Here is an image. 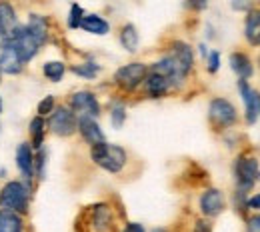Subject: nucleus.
<instances>
[{
  "instance_id": "nucleus-33",
  "label": "nucleus",
  "mask_w": 260,
  "mask_h": 232,
  "mask_svg": "<svg viewBox=\"0 0 260 232\" xmlns=\"http://www.w3.org/2000/svg\"><path fill=\"white\" fill-rule=\"evenodd\" d=\"M184 4L188 8H192V10H202V8H206L208 0H184Z\"/></svg>"
},
{
  "instance_id": "nucleus-7",
  "label": "nucleus",
  "mask_w": 260,
  "mask_h": 232,
  "mask_svg": "<svg viewBox=\"0 0 260 232\" xmlns=\"http://www.w3.org/2000/svg\"><path fill=\"white\" fill-rule=\"evenodd\" d=\"M208 118L214 126L228 128L236 122V108L226 98H214L208 106Z\"/></svg>"
},
{
  "instance_id": "nucleus-2",
  "label": "nucleus",
  "mask_w": 260,
  "mask_h": 232,
  "mask_svg": "<svg viewBox=\"0 0 260 232\" xmlns=\"http://www.w3.org/2000/svg\"><path fill=\"white\" fill-rule=\"evenodd\" d=\"M30 200V184L24 180H10L0 190V206L4 210H12L16 214H26Z\"/></svg>"
},
{
  "instance_id": "nucleus-9",
  "label": "nucleus",
  "mask_w": 260,
  "mask_h": 232,
  "mask_svg": "<svg viewBox=\"0 0 260 232\" xmlns=\"http://www.w3.org/2000/svg\"><path fill=\"white\" fill-rule=\"evenodd\" d=\"M24 68V62L18 54V50L14 48V44L10 40H4L0 46V70L4 74H20Z\"/></svg>"
},
{
  "instance_id": "nucleus-28",
  "label": "nucleus",
  "mask_w": 260,
  "mask_h": 232,
  "mask_svg": "<svg viewBox=\"0 0 260 232\" xmlns=\"http://www.w3.org/2000/svg\"><path fill=\"white\" fill-rule=\"evenodd\" d=\"M82 16H84L82 6L80 4H72L70 6V12H68V28H80Z\"/></svg>"
},
{
  "instance_id": "nucleus-12",
  "label": "nucleus",
  "mask_w": 260,
  "mask_h": 232,
  "mask_svg": "<svg viewBox=\"0 0 260 232\" xmlns=\"http://www.w3.org/2000/svg\"><path fill=\"white\" fill-rule=\"evenodd\" d=\"M168 56L178 64V68L188 76V72L192 70V64H194V56H192V48L186 44V42H172L170 46V52Z\"/></svg>"
},
{
  "instance_id": "nucleus-31",
  "label": "nucleus",
  "mask_w": 260,
  "mask_h": 232,
  "mask_svg": "<svg viewBox=\"0 0 260 232\" xmlns=\"http://www.w3.org/2000/svg\"><path fill=\"white\" fill-rule=\"evenodd\" d=\"M218 67H220V54L214 50V52L208 54V70H210V72H216Z\"/></svg>"
},
{
  "instance_id": "nucleus-29",
  "label": "nucleus",
  "mask_w": 260,
  "mask_h": 232,
  "mask_svg": "<svg viewBox=\"0 0 260 232\" xmlns=\"http://www.w3.org/2000/svg\"><path fill=\"white\" fill-rule=\"evenodd\" d=\"M54 108H56L54 96H52V94H48V96H44V98L38 102V116H48Z\"/></svg>"
},
{
  "instance_id": "nucleus-5",
  "label": "nucleus",
  "mask_w": 260,
  "mask_h": 232,
  "mask_svg": "<svg viewBox=\"0 0 260 232\" xmlns=\"http://www.w3.org/2000/svg\"><path fill=\"white\" fill-rule=\"evenodd\" d=\"M6 40H10L14 44V48L18 50V54H20V58H22L24 64L30 62L34 56L38 54V50H40L38 40L30 34V30L26 26H20V24H18V28L14 32L10 34V38H6Z\"/></svg>"
},
{
  "instance_id": "nucleus-20",
  "label": "nucleus",
  "mask_w": 260,
  "mask_h": 232,
  "mask_svg": "<svg viewBox=\"0 0 260 232\" xmlns=\"http://www.w3.org/2000/svg\"><path fill=\"white\" fill-rule=\"evenodd\" d=\"M26 28H28V30H30V34H32L34 38L38 40V44H40V46H42V44L48 40V20H46V16H40V14H30Z\"/></svg>"
},
{
  "instance_id": "nucleus-3",
  "label": "nucleus",
  "mask_w": 260,
  "mask_h": 232,
  "mask_svg": "<svg viewBox=\"0 0 260 232\" xmlns=\"http://www.w3.org/2000/svg\"><path fill=\"white\" fill-rule=\"evenodd\" d=\"M48 126L50 130L56 134V136H70L78 130V118H76V112L68 106H56L50 114H48Z\"/></svg>"
},
{
  "instance_id": "nucleus-27",
  "label": "nucleus",
  "mask_w": 260,
  "mask_h": 232,
  "mask_svg": "<svg viewBox=\"0 0 260 232\" xmlns=\"http://www.w3.org/2000/svg\"><path fill=\"white\" fill-rule=\"evenodd\" d=\"M124 120H126V108H124V104L116 102V104L110 108V122H112L114 128H122Z\"/></svg>"
},
{
  "instance_id": "nucleus-1",
  "label": "nucleus",
  "mask_w": 260,
  "mask_h": 232,
  "mask_svg": "<svg viewBox=\"0 0 260 232\" xmlns=\"http://www.w3.org/2000/svg\"><path fill=\"white\" fill-rule=\"evenodd\" d=\"M90 158L94 160V164H98L100 168H104L106 172H120L128 156H126V150L118 144H108L106 140L104 142H98L94 146H90Z\"/></svg>"
},
{
  "instance_id": "nucleus-19",
  "label": "nucleus",
  "mask_w": 260,
  "mask_h": 232,
  "mask_svg": "<svg viewBox=\"0 0 260 232\" xmlns=\"http://www.w3.org/2000/svg\"><path fill=\"white\" fill-rule=\"evenodd\" d=\"M230 68L238 74L240 80H248L252 76V72H254L250 58L246 54H242V52H232L230 54Z\"/></svg>"
},
{
  "instance_id": "nucleus-38",
  "label": "nucleus",
  "mask_w": 260,
  "mask_h": 232,
  "mask_svg": "<svg viewBox=\"0 0 260 232\" xmlns=\"http://www.w3.org/2000/svg\"><path fill=\"white\" fill-rule=\"evenodd\" d=\"M0 112H2V100H0Z\"/></svg>"
},
{
  "instance_id": "nucleus-36",
  "label": "nucleus",
  "mask_w": 260,
  "mask_h": 232,
  "mask_svg": "<svg viewBox=\"0 0 260 232\" xmlns=\"http://www.w3.org/2000/svg\"><path fill=\"white\" fill-rule=\"evenodd\" d=\"M246 208H260V194L252 196V198L246 202Z\"/></svg>"
},
{
  "instance_id": "nucleus-21",
  "label": "nucleus",
  "mask_w": 260,
  "mask_h": 232,
  "mask_svg": "<svg viewBox=\"0 0 260 232\" xmlns=\"http://www.w3.org/2000/svg\"><path fill=\"white\" fill-rule=\"evenodd\" d=\"M92 224H94L96 232H108L110 230L112 216H110L108 206H104V204L94 206V210H92Z\"/></svg>"
},
{
  "instance_id": "nucleus-8",
  "label": "nucleus",
  "mask_w": 260,
  "mask_h": 232,
  "mask_svg": "<svg viewBox=\"0 0 260 232\" xmlns=\"http://www.w3.org/2000/svg\"><path fill=\"white\" fill-rule=\"evenodd\" d=\"M238 90L244 102V112H246V122L254 124L260 118V94L246 82V80H238Z\"/></svg>"
},
{
  "instance_id": "nucleus-23",
  "label": "nucleus",
  "mask_w": 260,
  "mask_h": 232,
  "mask_svg": "<svg viewBox=\"0 0 260 232\" xmlns=\"http://www.w3.org/2000/svg\"><path fill=\"white\" fill-rule=\"evenodd\" d=\"M138 42H140V36L134 24H124L122 30H120V44L126 52H136L138 50Z\"/></svg>"
},
{
  "instance_id": "nucleus-18",
  "label": "nucleus",
  "mask_w": 260,
  "mask_h": 232,
  "mask_svg": "<svg viewBox=\"0 0 260 232\" xmlns=\"http://www.w3.org/2000/svg\"><path fill=\"white\" fill-rule=\"evenodd\" d=\"M244 36L252 46H260V10H248L244 22Z\"/></svg>"
},
{
  "instance_id": "nucleus-16",
  "label": "nucleus",
  "mask_w": 260,
  "mask_h": 232,
  "mask_svg": "<svg viewBox=\"0 0 260 232\" xmlns=\"http://www.w3.org/2000/svg\"><path fill=\"white\" fill-rule=\"evenodd\" d=\"M18 28V16L14 6L8 0H0V34L6 38H10V34Z\"/></svg>"
},
{
  "instance_id": "nucleus-10",
  "label": "nucleus",
  "mask_w": 260,
  "mask_h": 232,
  "mask_svg": "<svg viewBox=\"0 0 260 232\" xmlns=\"http://www.w3.org/2000/svg\"><path fill=\"white\" fill-rule=\"evenodd\" d=\"M70 108L78 114H86V116H94V118L100 114V104H98L96 96L88 90L74 92L70 98Z\"/></svg>"
},
{
  "instance_id": "nucleus-17",
  "label": "nucleus",
  "mask_w": 260,
  "mask_h": 232,
  "mask_svg": "<svg viewBox=\"0 0 260 232\" xmlns=\"http://www.w3.org/2000/svg\"><path fill=\"white\" fill-rule=\"evenodd\" d=\"M80 28H82L84 32L94 34V36H104V34L110 32L108 20H104V18L98 16V14H84V16H82V22H80Z\"/></svg>"
},
{
  "instance_id": "nucleus-14",
  "label": "nucleus",
  "mask_w": 260,
  "mask_h": 232,
  "mask_svg": "<svg viewBox=\"0 0 260 232\" xmlns=\"http://www.w3.org/2000/svg\"><path fill=\"white\" fill-rule=\"evenodd\" d=\"M16 166L26 182H30L34 176V154L30 142H20L16 148Z\"/></svg>"
},
{
  "instance_id": "nucleus-13",
  "label": "nucleus",
  "mask_w": 260,
  "mask_h": 232,
  "mask_svg": "<svg viewBox=\"0 0 260 232\" xmlns=\"http://www.w3.org/2000/svg\"><path fill=\"white\" fill-rule=\"evenodd\" d=\"M78 130H80L82 138H84L90 146H94L98 142H104V140H106V138H104V132H102V128H100V124L96 122L94 116L80 114V118H78Z\"/></svg>"
},
{
  "instance_id": "nucleus-4",
  "label": "nucleus",
  "mask_w": 260,
  "mask_h": 232,
  "mask_svg": "<svg viewBox=\"0 0 260 232\" xmlns=\"http://www.w3.org/2000/svg\"><path fill=\"white\" fill-rule=\"evenodd\" d=\"M234 176L240 190H250L260 180V164L254 156H240L234 162Z\"/></svg>"
},
{
  "instance_id": "nucleus-34",
  "label": "nucleus",
  "mask_w": 260,
  "mask_h": 232,
  "mask_svg": "<svg viewBox=\"0 0 260 232\" xmlns=\"http://www.w3.org/2000/svg\"><path fill=\"white\" fill-rule=\"evenodd\" d=\"M122 232H146V230H144V226H142V224H138V222H128Z\"/></svg>"
},
{
  "instance_id": "nucleus-39",
  "label": "nucleus",
  "mask_w": 260,
  "mask_h": 232,
  "mask_svg": "<svg viewBox=\"0 0 260 232\" xmlns=\"http://www.w3.org/2000/svg\"><path fill=\"white\" fill-rule=\"evenodd\" d=\"M154 232H166V230H154Z\"/></svg>"
},
{
  "instance_id": "nucleus-32",
  "label": "nucleus",
  "mask_w": 260,
  "mask_h": 232,
  "mask_svg": "<svg viewBox=\"0 0 260 232\" xmlns=\"http://www.w3.org/2000/svg\"><path fill=\"white\" fill-rule=\"evenodd\" d=\"M246 232H260V214H254V216L248 220Z\"/></svg>"
},
{
  "instance_id": "nucleus-37",
  "label": "nucleus",
  "mask_w": 260,
  "mask_h": 232,
  "mask_svg": "<svg viewBox=\"0 0 260 232\" xmlns=\"http://www.w3.org/2000/svg\"><path fill=\"white\" fill-rule=\"evenodd\" d=\"M2 42H4V36H2V34H0V46H2Z\"/></svg>"
},
{
  "instance_id": "nucleus-15",
  "label": "nucleus",
  "mask_w": 260,
  "mask_h": 232,
  "mask_svg": "<svg viewBox=\"0 0 260 232\" xmlns=\"http://www.w3.org/2000/svg\"><path fill=\"white\" fill-rule=\"evenodd\" d=\"M144 84H146V94L150 98H164L168 94V90L172 88L170 82H168V78L162 76L160 72H154V70H150L146 74Z\"/></svg>"
},
{
  "instance_id": "nucleus-35",
  "label": "nucleus",
  "mask_w": 260,
  "mask_h": 232,
  "mask_svg": "<svg viewBox=\"0 0 260 232\" xmlns=\"http://www.w3.org/2000/svg\"><path fill=\"white\" fill-rule=\"evenodd\" d=\"M194 232H212V228H210V224L206 220H198L194 226Z\"/></svg>"
},
{
  "instance_id": "nucleus-30",
  "label": "nucleus",
  "mask_w": 260,
  "mask_h": 232,
  "mask_svg": "<svg viewBox=\"0 0 260 232\" xmlns=\"http://www.w3.org/2000/svg\"><path fill=\"white\" fill-rule=\"evenodd\" d=\"M230 6L236 12H248L252 10V0H230Z\"/></svg>"
},
{
  "instance_id": "nucleus-6",
  "label": "nucleus",
  "mask_w": 260,
  "mask_h": 232,
  "mask_svg": "<svg viewBox=\"0 0 260 232\" xmlns=\"http://www.w3.org/2000/svg\"><path fill=\"white\" fill-rule=\"evenodd\" d=\"M148 74V68L144 62H130L126 67L118 68L116 74H114V82L122 88V90H134L138 88L144 78Z\"/></svg>"
},
{
  "instance_id": "nucleus-40",
  "label": "nucleus",
  "mask_w": 260,
  "mask_h": 232,
  "mask_svg": "<svg viewBox=\"0 0 260 232\" xmlns=\"http://www.w3.org/2000/svg\"><path fill=\"white\" fill-rule=\"evenodd\" d=\"M0 72H2V70H0Z\"/></svg>"
},
{
  "instance_id": "nucleus-26",
  "label": "nucleus",
  "mask_w": 260,
  "mask_h": 232,
  "mask_svg": "<svg viewBox=\"0 0 260 232\" xmlns=\"http://www.w3.org/2000/svg\"><path fill=\"white\" fill-rule=\"evenodd\" d=\"M72 72L74 74H78V76H82V78H94L98 72H100V67H98L96 62H82V64H76V67H72Z\"/></svg>"
},
{
  "instance_id": "nucleus-24",
  "label": "nucleus",
  "mask_w": 260,
  "mask_h": 232,
  "mask_svg": "<svg viewBox=\"0 0 260 232\" xmlns=\"http://www.w3.org/2000/svg\"><path fill=\"white\" fill-rule=\"evenodd\" d=\"M44 134H46V122L42 116H36L30 120V138H32L34 148H42L44 142Z\"/></svg>"
},
{
  "instance_id": "nucleus-22",
  "label": "nucleus",
  "mask_w": 260,
  "mask_h": 232,
  "mask_svg": "<svg viewBox=\"0 0 260 232\" xmlns=\"http://www.w3.org/2000/svg\"><path fill=\"white\" fill-rule=\"evenodd\" d=\"M0 232H22V218L12 210H0Z\"/></svg>"
},
{
  "instance_id": "nucleus-25",
  "label": "nucleus",
  "mask_w": 260,
  "mask_h": 232,
  "mask_svg": "<svg viewBox=\"0 0 260 232\" xmlns=\"http://www.w3.org/2000/svg\"><path fill=\"white\" fill-rule=\"evenodd\" d=\"M42 72H44V76H46L50 82H60L66 72V67H64V62H60V60H50V62H46V64L42 67Z\"/></svg>"
},
{
  "instance_id": "nucleus-11",
  "label": "nucleus",
  "mask_w": 260,
  "mask_h": 232,
  "mask_svg": "<svg viewBox=\"0 0 260 232\" xmlns=\"http://www.w3.org/2000/svg\"><path fill=\"white\" fill-rule=\"evenodd\" d=\"M200 210L204 216H218L224 210V194L218 188H208L200 196Z\"/></svg>"
}]
</instances>
